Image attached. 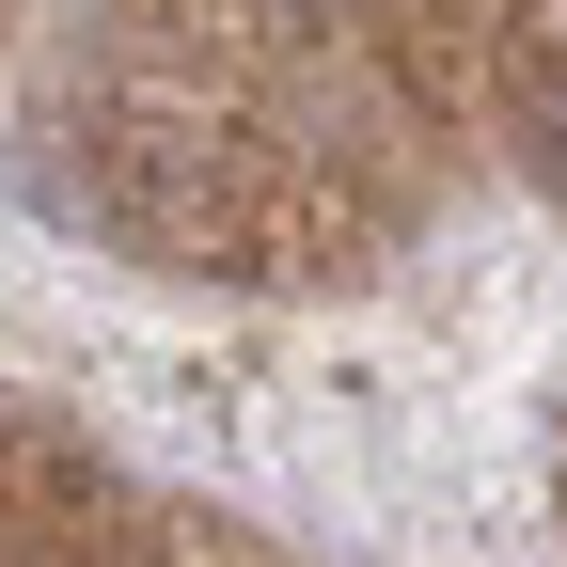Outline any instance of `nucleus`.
<instances>
[{"mask_svg":"<svg viewBox=\"0 0 567 567\" xmlns=\"http://www.w3.org/2000/svg\"><path fill=\"white\" fill-rule=\"evenodd\" d=\"M536 126H551V158H567V80H551V111H536Z\"/></svg>","mask_w":567,"mask_h":567,"instance_id":"1","label":"nucleus"}]
</instances>
